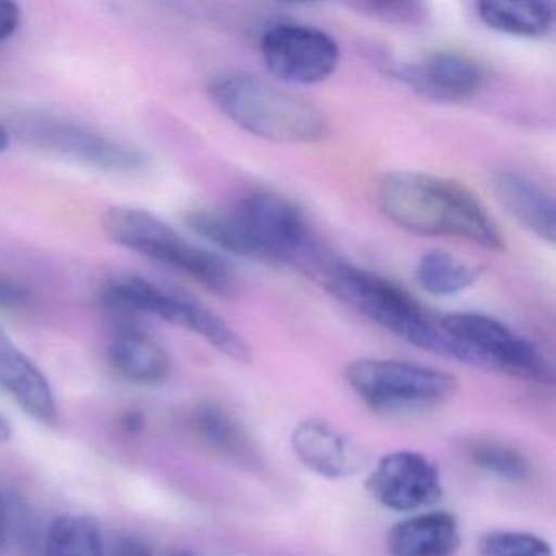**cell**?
Segmentation results:
<instances>
[{"label":"cell","instance_id":"1","mask_svg":"<svg viewBox=\"0 0 556 556\" xmlns=\"http://www.w3.org/2000/svg\"><path fill=\"white\" fill-rule=\"evenodd\" d=\"M380 211L393 224L422 237L506 249L503 232L477 194L460 181L422 172H393L377 190Z\"/></svg>","mask_w":556,"mask_h":556},{"label":"cell","instance_id":"2","mask_svg":"<svg viewBox=\"0 0 556 556\" xmlns=\"http://www.w3.org/2000/svg\"><path fill=\"white\" fill-rule=\"evenodd\" d=\"M187 224L216 249L252 262L295 265L312 249L304 213L273 191L247 193L229 210L193 211Z\"/></svg>","mask_w":556,"mask_h":556},{"label":"cell","instance_id":"3","mask_svg":"<svg viewBox=\"0 0 556 556\" xmlns=\"http://www.w3.org/2000/svg\"><path fill=\"white\" fill-rule=\"evenodd\" d=\"M207 93L230 122L265 141L312 144L328 131L327 119L314 103L252 74H219Z\"/></svg>","mask_w":556,"mask_h":556},{"label":"cell","instance_id":"4","mask_svg":"<svg viewBox=\"0 0 556 556\" xmlns=\"http://www.w3.org/2000/svg\"><path fill=\"white\" fill-rule=\"evenodd\" d=\"M324 278L334 298L383 330L419 350L458 361L457 346L445 333L441 320L429 314L402 286L346 262L325 266Z\"/></svg>","mask_w":556,"mask_h":556},{"label":"cell","instance_id":"5","mask_svg":"<svg viewBox=\"0 0 556 556\" xmlns=\"http://www.w3.org/2000/svg\"><path fill=\"white\" fill-rule=\"evenodd\" d=\"M99 299L113 318H161L203 338L229 359L243 364L252 361V348L245 338L216 312L184 292L139 275H118L103 282Z\"/></svg>","mask_w":556,"mask_h":556},{"label":"cell","instance_id":"6","mask_svg":"<svg viewBox=\"0 0 556 556\" xmlns=\"http://www.w3.org/2000/svg\"><path fill=\"white\" fill-rule=\"evenodd\" d=\"M103 229L118 245L180 271L219 298L232 299L239 292V278L227 260L185 239L151 211L112 207L103 216Z\"/></svg>","mask_w":556,"mask_h":556},{"label":"cell","instance_id":"7","mask_svg":"<svg viewBox=\"0 0 556 556\" xmlns=\"http://www.w3.org/2000/svg\"><path fill=\"white\" fill-rule=\"evenodd\" d=\"M364 405L383 415L434 408L448 402L458 380L445 370L396 359H357L344 370Z\"/></svg>","mask_w":556,"mask_h":556},{"label":"cell","instance_id":"8","mask_svg":"<svg viewBox=\"0 0 556 556\" xmlns=\"http://www.w3.org/2000/svg\"><path fill=\"white\" fill-rule=\"evenodd\" d=\"M17 132L22 141L40 151L105 174L132 175L149 168V157L142 149L76 119L28 113L17 119Z\"/></svg>","mask_w":556,"mask_h":556},{"label":"cell","instance_id":"9","mask_svg":"<svg viewBox=\"0 0 556 556\" xmlns=\"http://www.w3.org/2000/svg\"><path fill=\"white\" fill-rule=\"evenodd\" d=\"M439 320L457 346L460 363L529 382L553 383L548 361L530 341L496 318L462 312Z\"/></svg>","mask_w":556,"mask_h":556},{"label":"cell","instance_id":"10","mask_svg":"<svg viewBox=\"0 0 556 556\" xmlns=\"http://www.w3.org/2000/svg\"><path fill=\"white\" fill-rule=\"evenodd\" d=\"M260 54L266 70L286 84L314 86L337 71L341 51L327 31L281 22L263 31Z\"/></svg>","mask_w":556,"mask_h":556},{"label":"cell","instance_id":"11","mask_svg":"<svg viewBox=\"0 0 556 556\" xmlns=\"http://www.w3.org/2000/svg\"><path fill=\"white\" fill-rule=\"evenodd\" d=\"M366 488L372 500L393 513H413L442 497L438 467L415 451L383 455L367 477Z\"/></svg>","mask_w":556,"mask_h":556},{"label":"cell","instance_id":"12","mask_svg":"<svg viewBox=\"0 0 556 556\" xmlns=\"http://www.w3.org/2000/svg\"><path fill=\"white\" fill-rule=\"evenodd\" d=\"M291 447L308 470L328 480L359 475L370 460L367 448L353 435L318 418L305 419L295 426Z\"/></svg>","mask_w":556,"mask_h":556},{"label":"cell","instance_id":"13","mask_svg":"<svg viewBox=\"0 0 556 556\" xmlns=\"http://www.w3.org/2000/svg\"><path fill=\"white\" fill-rule=\"evenodd\" d=\"M396 77L425 99L444 103L464 102L483 84V71L477 61L457 51L425 54L400 66Z\"/></svg>","mask_w":556,"mask_h":556},{"label":"cell","instance_id":"14","mask_svg":"<svg viewBox=\"0 0 556 556\" xmlns=\"http://www.w3.org/2000/svg\"><path fill=\"white\" fill-rule=\"evenodd\" d=\"M0 389L31 418L47 426L58 425L56 396L37 364L0 327Z\"/></svg>","mask_w":556,"mask_h":556},{"label":"cell","instance_id":"15","mask_svg":"<svg viewBox=\"0 0 556 556\" xmlns=\"http://www.w3.org/2000/svg\"><path fill=\"white\" fill-rule=\"evenodd\" d=\"M109 363L123 380L136 386H159L172 369L167 351L144 330L138 318L115 320Z\"/></svg>","mask_w":556,"mask_h":556},{"label":"cell","instance_id":"16","mask_svg":"<svg viewBox=\"0 0 556 556\" xmlns=\"http://www.w3.org/2000/svg\"><path fill=\"white\" fill-rule=\"evenodd\" d=\"M460 527L444 510L406 517L387 536L390 556H454L460 546Z\"/></svg>","mask_w":556,"mask_h":556},{"label":"cell","instance_id":"17","mask_svg":"<svg viewBox=\"0 0 556 556\" xmlns=\"http://www.w3.org/2000/svg\"><path fill=\"white\" fill-rule=\"evenodd\" d=\"M491 190L516 223L553 245L556 239L555 203L539 185L514 172H501L491 180Z\"/></svg>","mask_w":556,"mask_h":556},{"label":"cell","instance_id":"18","mask_svg":"<svg viewBox=\"0 0 556 556\" xmlns=\"http://www.w3.org/2000/svg\"><path fill=\"white\" fill-rule=\"evenodd\" d=\"M191 428L211 451L236 464H256V454L245 428L240 419L220 403H201L191 415Z\"/></svg>","mask_w":556,"mask_h":556},{"label":"cell","instance_id":"19","mask_svg":"<svg viewBox=\"0 0 556 556\" xmlns=\"http://www.w3.org/2000/svg\"><path fill=\"white\" fill-rule=\"evenodd\" d=\"M480 21L497 34L519 38L545 37L555 22V5L552 2H478Z\"/></svg>","mask_w":556,"mask_h":556},{"label":"cell","instance_id":"20","mask_svg":"<svg viewBox=\"0 0 556 556\" xmlns=\"http://www.w3.org/2000/svg\"><path fill=\"white\" fill-rule=\"evenodd\" d=\"M481 269L452 253L432 250L425 253L416 265L418 285L438 298H447L467 291L480 278Z\"/></svg>","mask_w":556,"mask_h":556},{"label":"cell","instance_id":"21","mask_svg":"<svg viewBox=\"0 0 556 556\" xmlns=\"http://www.w3.org/2000/svg\"><path fill=\"white\" fill-rule=\"evenodd\" d=\"M47 556H103L99 522L79 514L58 517L48 530Z\"/></svg>","mask_w":556,"mask_h":556},{"label":"cell","instance_id":"22","mask_svg":"<svg viewBox=\"0 0 556 556\" xmlns=\"http://www.w3.org/2000/svg\"><path fill=\"white\" fill-rule=\"evenodd\" d=\"M468 457L488 473L513 483L529 480L532 473L529 460L519 451L496 442H475L468 448Z\"/></svg>","mask_w":556,"mask_h":556},{"label":"cell","instance_id":"23","mask_svg":"<svg viewBox=\"0 0 556 556\" xmlns=\"http://www.w3.org/2000/svg\"><path fill=\"white\" fill-rule=\"evenodd\" d=\"M480 556H553L552 546L535 533L491 530L478 542Z\"/></svg>","mask_w":556,"mask_h":556},{"label":"cell","instance_id":"24","mask_svg":"<svg viewBox=\"0 0 556 556\" xmlns=\"http://www.w3.org/2000/svg\"><path fill=\"white\" fill-rule=\"evenodd\" d=\"M350 8L367 17L386 22V24L416 25L421 24L428 17V8L421 2L367 0V2H354V4H350Z\"/></svg>","mask_w":556,"mask_h":556},{"label":"cell","instance_id":"25","mask_svg":"<svg viewBox=\"0 0 556 556\" xmlns=\"http://www.w3.org/2000/svg\"><path fill=\"white\" fill-rule=\"evenodd\" d=\"M31 301V291L14 276L0 271V311H21Z\"/></svg>","mask_w":556,"mask_h":556},{"label":"cell","instance_id":"26","mask_svg":"<svg viewBox=\"0 0 556 556\" xmlns=\"http://www.w3.org/2000/svg\"><path fill=\"white\" fill-rule=\"evenodd\" d=\"M22 24L21 5L11 0H0V43L9 40Z\"/></svg>","mask_w":556,"mask_h":556},{"label":"cell","instance_id":"27","mask_svg":"<svg viewBox=\"0 0 556 556\" xmlns=\"http://www.w3.org/2000/svg\"><path fill=\"white\" fill-rule=\"evenodd\" d=\"M109 556H152L151 549L141 540L122 539L113 545Z\"/></svg>","mask_w":556,"mask_h":556},{"label":"cell","instance_id":"28","mask_svg":"<svg viewBox=\"0 0 556 556\" xmlns=\"http://www.w3.org/2000/svg\"><path fill=\"white\" fill-rule=\"evenodd\" d=\"M146 421L144 416L139 412H129L123 415L122 428L125 429L128 434H139L144 429Z\"/></svg>","mask_w":556,"mask_h":556},{"label":"cell","instance_id":"29","mask_svg":"<svg viewBox=\"0 0 556 556\" xmlns=\"http://www.w3.org/2000/svg\"><path fill=\"white\" fill-rule=\"evenodd\" d=\"M8 543V506H5V500L0 494V549L4 548Z\"/></svg>","mask_w":556,"mask_h":556},{"label":"cell","instance_id":"30","mask_svg":"<svg viewBox=\"0 0 556 556\" xmlns=\"http://www.w3.org/2000/svg\"><path fill=\"white\" fill-rule=\"evenodd\" d=\"M11 132H9V129L5 128L4 123L0 122V154L8 152L9 148H11Z\"/></svg>","mask_w":556,"mask_h":556},{"label":"cell","instance_id":"31","mask_svg":"<svg viewBox=\"0 0 556 556\" xmlns=\"http://www.w3.org/2000/svg\"><path fill=\"white\" fill-rule=\"evenodd\" d=\"M12 438V426L4 415H0V442L9 441Z\"/></svg>","mask_w":556,"mask_h":556}]
</instances>
